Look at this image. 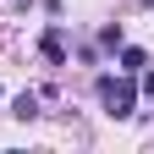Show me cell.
Segmentation results:
<instances>
[{
	"instance_id": "7a4b0ae2",
	"label": "cell",
	"mask_w": 154,
	"mask_h": 154,
	"mask_svg": "<svg viewBox=\"0 0 154 154\" xmlns=\"http://www.w3.org/2000/svg\"><path fill=\"white\" fill-rule=\"evenodd\" d=\"M38 55H44L50 66H66V33H61V22H55V28H44V38H38Z\"/></svg>"
},
{
	"instance_id": "6da1fadb",
	"label": "cell",
	"mask_w": 154,
	"mask_h": 154,
	"mask_svg": "<svg viewBox=\"0 0 154 154\" xmlns=\"http://www.w3.org/2000/svg\"><path fill=\"white\" fill-rule=\"evenodd\" d=\"M94 88H99V105H105V116H116V121H127V116H132V105H138V88H132L127 77H110V72H105Z\"/></svg>"
},
{
	"instance_id": "8992f818",
	"label": "cell",
	"mask_w": 154,
	"mask_h": 154,
	"mask_svg": "<svg viewBox=\"0 0 154 154\" xmlns=\"http://www.w3.org/2000/svg\"><path fill=\"white\" fill-rule=\"evenodd\" d=\"M143 94H154V66H143Z\"/></svg>"
},
{
	"instance_id": "52a82bcc",
	"label": "cell",
	"mask_w": 154,
	"mask_h": 154,
	"mask_svg": "<svg viewBox=\"0 0 154 154\" xmlns=\"http://www.w3.org/2000/svg\"><path fill=\"white\" fill-rule=\"evenodd\" d=\"M143 6H154V0H143Z\"/></svg>"
},
{
	"instance_id": "3957f363",
	"label": "cell",
	"mask_w": 154,
	"mask_h": 154,
	"mask_svg": "<svg viewBox=\"0 0 154 154\" xmlns=\"http://www.w3.org/2000/svg\"><path fill=\"white\" fill-rule=\"evenodd\" d=\"M11 116H17V121H33V116H38V94H17V99H11Z\"/></svg>"
},
{
	"instance_id": "5b68a950",
	"label": "cell",
	"mask_w": 154,
	"mask_h": 154,
	"mask_svg": "<svg viewBox=\"0 0 154 154\" xmlns=\"http://www.w3.org/2000/svg\"><path fill=\"white\" fill-rule=\"evenodd\" d=\"M99 44L105 50H121V28H99Z\"/></svg>"
},
{
	"instance_id": "277c9868",
	"label": "cell",
	"mask_w": 154,
	"mask_h": 154,
	"mask_svg": "<svg viewBox=\"0 0 154 154\" xmlns=\"http://www.w3.org/2000/svg\"><path fill=\"white\" fill-rule=\"evenodd\" d=\"M143 66H149V55H143L138 44H121V72L132 77V72H143Z\"/></svg>"
}]
</instances>
